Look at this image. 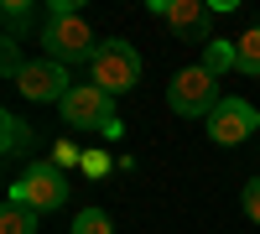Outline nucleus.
<instances>
[{
	"label": "nucleus",
	"instance_id": "obj_11",
	"mask_svg": "<svg viewBox=\"0 0 260 234\" xmlns=\"http://www.w3.org/2000/svg\"><path fill=\"white\" fill-rule=\"evenodd\" d=\"M234 52H240L245 73H260V26H250L245 37H234Z\"/></svg>",
	"mask_w": 260,
	"mask_h": 234
},
{
	"label": "nucleus",
	"instance_id": "obj_14",
	"mask_svg": "<svg viewBox=\"0 0 260 234\" xmlns=\"http://www.w3.org/2000/svg\"><path fill=\"white\" fill-rule=\"evenodd\" d=\"M21 68H26V62H21L16 42H6V52H0V73H6V78H21Z\"/></svg>",
	"mask_w": 260,
	"mask_h": 234
},
{
	"label": "nucleus",
	"instance_id": "obj_9",
	"mask_svg": "<svg viewBox=\"0 0 260 234\" xmlns=\"http://www.w3.org/2000/svg\"><path fill=\"white\" fill-rule=\"evenodd\" d=\"M37 208H26V203H6V208H0V234H37Z\"/></svg>",
	"mask_w": 260,
	"mask_h": 234
},
{
	"label": "nucleus",
	"instance_id": "obj_10",
	"mask_svg": "<svg viewBox=\"0 0 260 234\" xmlns=\"http://www.w3.org/2000/svg\"><path fill=\"white\" fill-rule=\"evenodd\" d=\"M203 68H208L213 78H224L229 68H240V52H234V42H219V37H213L208 47H203Z\"/></svg>",
	"mask_w": 260,
	"mask_h": 234
},
{
	"label": "nucleus",
	"instance_id": "obj_12",
	"mask_svg": "<svg viewBox=\"0 0 260 234\" xmlns=\"http://www.w3.org/2000/svg\"><path fill=\"white\" fill-rule=\"evenodd\" d=\"M73 234H115V224H110L104 208H83V214L73 219Z\"/></svg>",
	"mask_w": 260,
	"mask_h": 234
},
{
	"label": "nucleus",
	"instance_id": "obj_7",
	"mask_svg": "<svg viewBox=\"0 0 260 234\" xmlns=\"http://www.w3.org/2000/svg\"><path fill=\"white\" fill-rule=\"evenodd\" d=\"M255 125H260V110L250 99H219V110L208 115V141L213 146H240L255 136Z\"/></svg>",
	"mask_w": 260,
	"mask_h": 234
},
{
	"label": "nucleus",
	"instance_id": "obj_1",
	"mask_svg": "<svg viewBox=\"0 0 260 234\" xmlns=\"http://www.w3.org/2000/svg\"><path fill=\"white\" fill-rule=\"evenodd\" d=\"M89 73H94V89H104V94H125V89H136V83H141V52L130 47V42L110 37V42H99V47H94Z\"/></svg>",
	"mask_w": 260,
	"mask_h": 234
},
{
	"label": "nucleus",
	"instance_id": "obj_3",
	"mask_svg": "<svg viewBox=\"0 0 260 234\" xmlns=\"http://www.w3.org/2000/svg\"><path fill=\"white\" fill-rule=\"evenodd\" d=\"M167 104L177 115H187V120H198V115L208 120L213 110H219V78H213L203 62L198 68H182L177 78H172V89H167Z\"/></svg>",
	"mask_w": 260,
	"mask_h": 234
},
{
	"label": "nucleus",
	"instance_id": "obj_16",
	"mask_svg": "<svg viewBox=\"0 0 260 234\" xmlns=\"http://www.w3.org/2000/svg\"><path fill=\"white\" fill-rule=\"evenodd\" d=\"M83 172H89V177H104V172H110V156H104V151H89V156H83Z\"/></svg>",
	"mask_w": 260,
	"mask_h": 234
},
{
	"label": "nucleus",
	"instance_id": "obj_13",
	"mask_svg": "<svg viewBox=\"0 0 260 234\" xmlns=\"http://www.w3.org/2000/svg\"><path fill=\"white\" fill-rule=\"evenodd\" d=\"M0 125H6V156H16L21 146H26V125H21L16 115H0Z\"/></svg>",
	"mask_w": 260,
	"mask_h": 234
},
{
	"label": "nucleus",
	"instance_id": "obj_8",
	"mask_svg": "<svg viewBox=\"0 0 260 234\" xmlns=\"http://www.w3.org/2000/svg\"><path fill=\"white\" fill-rule=\"evenodd\" d=\"M16 89L26 94L31 104H62L68 99V68H62V62H26V68H21V78H16Z\"/></svg>",
	"mask_w": 260,
	"mask_h": 234
},
{
	"label": "nucleus",
	"instance_id": "obj_6",
	"mask_svg": "<svg viewBox=\"0 0 260 234\" xmlns=\"http://www.w3.org/2000/svg\"><path fill=\"white\" fill-rule=\"evenodd\" d=\"M151 16H161L182 42H203V47L213 42V37H208L213 6H203V0H151Z\"/></svg>",
	"mask_w": 260,
	"mask_h": 234
},
{
	"label": "nucleus",
	"instance_id": "obj_15",
	"mask_svg": "<svg viewBox=\"0 0 260 234\" xmlns=\"http://www.w3.org/2000/svg\"><path fill=\"white\" fill-rule=\"evenodd\" d=\"M245 214L260 224V177H250V182H245Z\"/></svg>",
	"mask_w": 260,
	"mask_h": 234
},
{
	"label": "nucleus",
	"instance_id": "obj_4",
	"mask_svg": "<svg viewBox=\"0 0 260 234\" xmlns=\"http://www.w3.org/2000/svg\"><path fill=\"white\" fill-rule=\"evenodd\" d=\"M11 198L26 203V208H37V214H47V208L68 203V177H62V166H52V161H31L26 172L16 177Z\"/></svg>",
	"mask_w": 260,
	"mask_h": 234
},
{
	"label": "nucleus",
	"instance_id": "obj_2",
	"mask_svg": "<svg viewBox=\"0 0 260 234\" xmlns=\"http://www.w3.org/2000/svg\"><path fill=\"white\" fill-rule=\"evenodd\" d=\"M62 110V125H73V130H104V136H120V120L110 110V94L94 89V83H78L68 89V99L57 104Z\"/></svg>",
	"mask_w": 260,
	"mask_h": 234
},
{
	"label": "nucleus",
	"instance_id": "obj_5",
	"mask_svg": "<svg viewBox=\"0 0 260 234\" xmlns=\"http://www.w3.org/2000/svg\"><path fill=\"white\" fill-rule=\"evenodd\" d=\"M42 42H47V52H52V62H89L94 57V31L83 26V16L78 11H68V16H47V26H42Z\"/></svg>",
	"mask_w": 260,
	"mask_h": 234
}]
</instances>
